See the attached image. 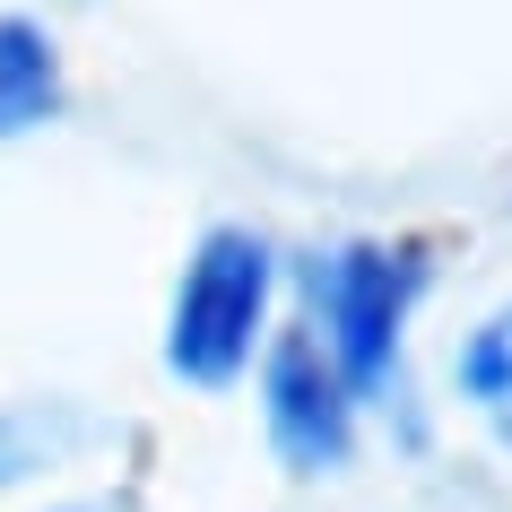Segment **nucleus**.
<instances>
[{
  "instance_id": "423d86ee",
  "label": "nucleus",
  "mask_w": 512,
  "mask_h": 512,
  "mask_svg": "<svg viewBox=\"0 0 512 512\" xmlns=\"http://www.w3.org/2000/svg\"><path fill=\"white\" fill-rule=\"evenodd\" d=\"M460 382H469V400L512 408V313H495V322L460 348Z\"/></svg>"
},
{
  "instance_id": "f257e3e1",
  "label": "nucleus",
  "mask_w": 512,
  "mask_h": 512,
  "mask_svg": "<svg viewBox=\"0 0 512 512\" xmlns=\"http://www.w3.org/2000/svg\"><path fill=\"white\" fill-rule=\"evenodd\" d=\"M270 287H278V252L270 235L252 226H209L183 261V287H174V322H165V365L200 391H226V382L252 365V348L270 339Z\"/></svg>"
},
{
  "instance_id": "20e7f679",
  "label": "nucleus",
  "mask_w": 512,
  "mask_h": 512,
  "mask_svg": "<svg viewBox=\"0 0 512 512\" xmlns=\"http://www.w3.org/2000/svg\"><path fill=\"white\" fill-rule=\"evenodd\" d=\"M61 113V53L35 18H0V139H27Z\"/></svg>"
},
{
  "instance_id": "f03ea898",
  "label": "nucleus",
  "mask_w": 512,
  "mask_h": 512,
  "mask_svg": "<svg viewBox=\"0 0 512 512\" xmlns=\"http://www.w3.org/2000/svg\"><path fill=\"white\" fill-rule=\"evenodd\" d=\"M426 296V252L417 243H339L313 261V313H322V356L348 382V400H374L400 365V330Z\"/></svg>"
},
{
  "instance_id": "39448f33",
  "label": "nucleus",
  "mask_w": 512,
  "mask_h": 512,
  "mask_svg": "<svg viewBox=\"0 0 512 512\" xmlns=\"http://www.w3.org/2000/svg\"><path fill=\"white\" fill-rule=\"evenodd\" d=\"M61 443H79V417H61V408H0V495L18 478H35Z\"/></svg>"
},
{
  "instance_id": "7ed1b4c3",
  "label": "nucleus",
  "mask_w": 512,
  "mask_h": 512,
  "mask_svg": "<svg viewBox=\"0 0 512 512\" xmlns=\"http://www.w3.org/2000/svg\"><path fill=\"white\" fill-rule=\"evenodd\" d=\"M261 426H270L278 460L287 469H339L356 443V400L348 382L330 374V356L313 339H278L270 348V374H261Z\"/></svg>"
}]
</instances>
